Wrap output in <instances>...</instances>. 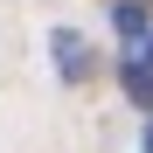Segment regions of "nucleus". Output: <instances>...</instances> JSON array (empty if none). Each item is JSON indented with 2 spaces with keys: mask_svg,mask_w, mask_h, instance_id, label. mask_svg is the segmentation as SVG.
Masks as SVG:
<instances>
[{
  "mask_svg": "<svg viewBox=\"0 0 153 153\" xmlns=\"http://www.w3.org/2000/svg\"><path fill=\"white\" fill-rule=\"evenodd\" d=\"M146 49H153V42H146Z\"/></svg>",
  "mask_w": 153,
  "mask_h": 153,
  "instance_id": "nucleus-1",
  "label": "nucleus"
}]
</instances>
